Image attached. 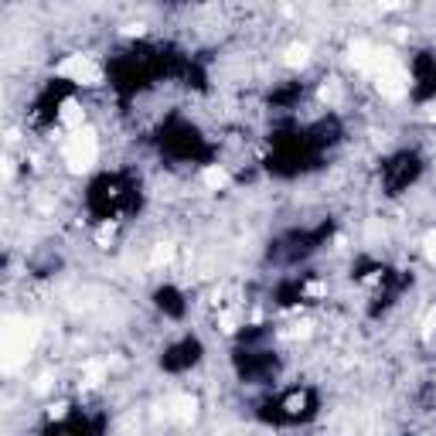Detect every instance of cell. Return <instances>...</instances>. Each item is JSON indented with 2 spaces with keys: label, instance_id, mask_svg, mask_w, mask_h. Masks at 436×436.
Listing matches in <instances>:
<instances>
[{
  "label": "cell",
  "instance_id": "cell-1",
  "mask_svg": "<svg viewBox=\"0 0 436 436\" xmlns=\"http://www.w3.org/2000/svg\"><path fill=\"white\" fill-rule=\"evenodd\" d=\"M55 76L65 78L69 86H78V89H93L102 82V65L95 61L93 55L86 52H76V55H65L55 65Z\"/></svg>",
  "mask_w": 436,
  "mask_h": 436
},
{
  "label": "cell",
  "instance_id": "cell-2",
  "mask_svg": "<svg viewBox=\"0 0 436 436\" xmlns=\"http://www.w3.org/2000/svg\"><path fill=\"white\" fill-rule=\"evenodd\" d=\"M228 181H232V177H228V171L222 167V164H208V167L201 171V184H205L208 191H222V188H228Z\"/></svg>",
  "mask_w": 436,
  "mask_h": 436
},
{
  "label": "cell",
  "instance_id": "cell-3",
  "mask_svg": "<svg viewBox=\"0 0 436 436\" xmlns=\"http://www.w3.org/2000/svg\"><path fill=\"white\" fill-rule=\"evenodd\" d=\"M171 259H174V246H171V242H160V246L153 249V256H151L153 266H167Z\"/></svg>",
  "mask_w": 436,
  "mask_h": 436
},
{
  "label": "cell",
  "instance_id": "cell-4",
  "mask_svg": "<svg viewBox=\"0 0 436 436\" xmlns=\"http://www.w3.org/2000/svg\"><path fill=\"white\" fill-rule=\"evenodd\" d=\"M423 252H426V259H430V263H436V228H430V232H426V239H423Z\"/></svg>",
  "mask_w": 436,
  "mask_h": 436
}]
</instances>
